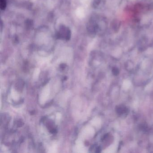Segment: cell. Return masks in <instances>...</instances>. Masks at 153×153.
Masks as SVG:
<instances>
[{
	"instance_id": "obj_3",
	"label": "cell",
	"mask_w": 153,
	"mask_h": 153,
	"mask_svg": "<svg viewBox=\"0 0 153 153\" xmlns=\"http://www.w3.org/2000/svg\"><path fill=\"white\" fill-rule=\"evenodd\" d=\"M112 73L114 76H117L119 74V70L116 68H114L112 69Z\"/></svg>"
},
{
	"instance_id": "obj_2",
	"label": "cell",
	"mask_w": 153,
	"mask_h": 153,
	"mask_svg": "<svg viewBox=\"0 0 153 153\" xmlns=\"http://www.w3.org/2000/svg\"><path fill=\"white\" fill-rule=\"evenodd\" d=\"M0 7L1 10H4L7 7V0H0Z\"/></svg>"
},
{
	"instance_id": "obj_1",
	"label": "cell",
	"mask_w": 153,
	"mask_h": 153,
	"mask_svg": "<svg viewBox=\"0 0 153 153\" xmlns=\"http://www.w3.org/2000/svg\"><path fill=\"white\" fill-rule=\"evenodd\" d=\"M127 111H128V109L126 107L120 106V107H117L116 112L118 114L121 115V114H123L125 113H127Z\"/></svg>"
}]
</instances>
